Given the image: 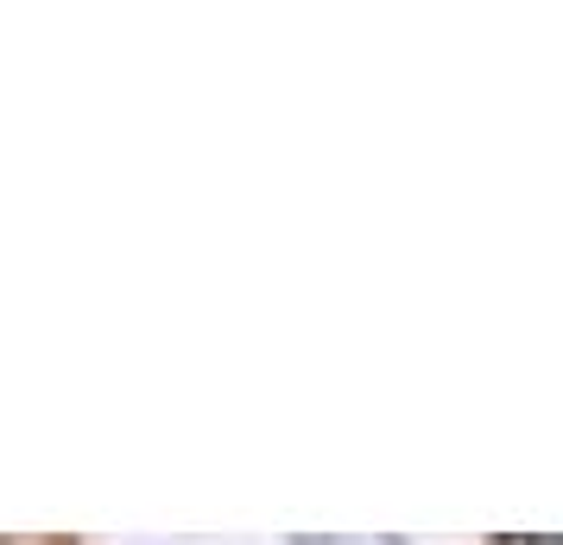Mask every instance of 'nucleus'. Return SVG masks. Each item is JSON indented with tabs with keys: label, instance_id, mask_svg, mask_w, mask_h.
Masks as SVG:
<instances>
[{
	"label": "nucleus",
	"instance_id": "f257e3e1",
	"mask_svg": "<svg viewBox=\"0 0 563 545\" xmlns=\"http://www.w3.org/2000/svg\"><path fill=\"white\" fill-rule=\"evenodd\" d=\"M519 545H563V539H519Z\"/></svg>",
	"mask_w": 563,
	"mask_h": 545
}]
</instances>
